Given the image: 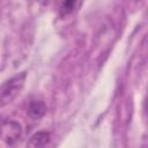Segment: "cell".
Listing matches in <instances>:
<instances>
[{
  "mask_svg": "<svg viewBox=\"0 0 148 148\" xmlns=\"http://www.w3.org/2000/svg\"><path fill=\"white\" fill-rule=\"evenodd\" d=\"M25 79L27 73L22 72L20 74L14 75L12 79L7 80L0 86V108L12 103L16 98V96L21 92L24 86Z\"/></svg>",
  "mask_w": 148,
  "mask_h": 148,
  "instance_id": "6da1fadb",
  "label": "cell"
},
{
  "mask_svg": "<svg viewBox=\"0 0 148 148\" xmlns=\"http://www.w3.org/2000/svg\"><path fill=\"white\" fill-rule=\"evenodd\" d=\"M22 135V127L17 121L8 120L2 124L0 127V141H2L6 146L13 147L20 140Z\"/></svg>",
  "mask_w": 148,
  "mask_h": 148,
  "instance_id": "7a4b0ae2",
  "label": "cell"
},
{
  "mask_svg": "<svg viewBox=\"0 0 148 148\" xmlns=\"http://www.w3.org/2000/svg\"><path fill=\"white\" fill-rule=\"evenodd\" d=\"M46 111L45 103L42 99H31L28 104V114L32 119H39Z\"/></svg>",
  "mask_w": 148,
  "mask_h": 148,
  "instance_id": "3957f363",
  "label": "cell"
},
{
  "mask_svg": "<svg viewBox=\"0 0 148 148\" xmlns=\"http://www.w3.org/2000/svg\"><path fill=\"white\" fill-rule=\"evenodd\" d=\"M50 141V133L49 132H37L35 133L30 140L29 146L31 148H44Z\"/></svg>",
  "mask_w": 148,
  "mask_h": 148,
  "instance_id": "277c9868",
  "label": "cell"
},
{
  "mask_svg": "<svg viewBox=\"0 0 148 148\" xmlns=\"http://www.w3.org/2000/svg\"><path fill=\"white\" fill-rule=\"evenodd\" d=\"M80 6H81V2H77V1H64L60 3V7H59L60 15L61 16L69 15L74 13Z\"/></svg>",
  "mask_w": 148,
  "mask_h": 148,
  "instance_id": "5b68a950",
  "label": "cell"
}]
</instances>
